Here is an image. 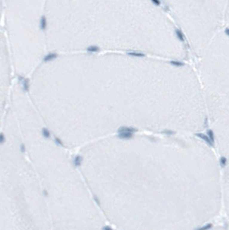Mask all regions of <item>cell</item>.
I'll return each mask as SVG.
<instances>
[{"instance_id": "8", "label": "cell", "mask_w": 229, "mask_h": 230, "mask_svg": "<svg viewBox=\"0 0 229 230\" xmlns=\"http://www.w3.org/2000/svg\"><path fill=\"white\" fill-rule=\"evenodd\" d=\"M73 165L75 167H79L82 165V162H83V157L81 155H76L73 158Z\"/></svg>"}, {"instance_id": "2", "label": "cell", "mask_w": 229, "mask_h": 230, "mask_svg": "<svg viewBox=\"0 0 229 230\" xmlns=\"http://www.w3.org/2000/svg\"><path fill=\"white\" fill-rule=\"evenodd\" d=\"M47 52L131 53L189 61L185 39L160 0H47Z\"/></svg>"}, {"instance_id": "13", "label": "cell", "mask_w": 229, "mask_h": 230, "mask_svg": "<svg viewBox=\"0 0 229 230\" xmlns=\"http://www.w3.org/2000/svg\"><path fill=\"white\" fill-rule=\"evenodd\" d=\"M212 228H213V224L212 223H208L206 225H204L203 227H201V228L196 230H209L211 229Z\"/></svg>"}, {"instance_id": "15", "label": "cell", "mask_w": 229, "mask_h": 230, "mask_svg": "<svg viewBox=\"0 0 229 230\" xmlns=\"http://www.w3.org/2000/svg\"><path fill=\"white\" fill-rule=\"evenodd\" d=\"M19 150L22 154H25L26 151H27V148H26V145L24 143H21L20 146H19Z\"/></svg>"}, {"instance_id": "19", "label": "cell", "mask_w": 229, "mask_h": 230, "mask_svg": "<svg viewBox=\"0 0 229 230\" xmlns=\"http://www.w3.org/2000/svg\"><path fill=\"white\" fill-rule=\"evenodd\" d=\"M0 21H1V3H0Z\"/></svg>"}, {"instance_id": "18", "label": "cell", "mask_w": 229, "mask_h": 230, "mask_svg": "<svg viewBox=\"0 0 229 230\" xmlns=\"http://www.w3.org/2000/svg\"><path fill=\"white\" fill-rule=\"evenodd\" d=\"M43 194L45 195V197H47V196H48V193H47V191L46 190H45V191H43Z\"/></svg>"}, {"instance_id": "5", "label": "cell", "mask_w": 229, "mask_h": 230, "mask_svg": "<svg viewBox=\"0 0 229 230\" xmlns=\"http://www.w3.org/2000/svg\"><path fill=\"white\" fill-rule=\"evenodd\" d=\"M196 135L198 138L202 139V141H205V142L207 143L208 146H210V147H213V148L214 147V143H213V142L211 141V140H210V139L208 137L207 134H202V133H196Z\"/></svg>"}, {"instance_id": "6", "label": "cell", "mask_w": 229, "mask_h": 230, "mask_svg": "<svg viewBox=\"0 0 229 230\" xmlns=\"http://www.w3.org/2000/svg\"><path fill=\"white\" fill-rule=\"evenodd\" d=\"M134 134L132 133H127V132H122V133H117V137L122 139V140H129L132 139Z\"/></svg>"}, {"instance_id": "17", "label": "cell", "mask_w": 229, "mask_h": 230, "mask_svg": "<svg viewBox=\"0 0 229 230\" xmlns=\"http://www.w3.org/2000/svg\"><path fill=\"white\" fill-rule=\"evenodd\" d=\"M94 199H95V201H96V203H97V204H100V200H98V199H97V197H96V196L94 197Z\"/></svg>"}, {"instance_id": "3", "label": "cell", "mask_w": 229, "mask_h": 230, "mask_svg": "<svg viewBox=\"0 0 229 230\" xmlns=\"http://www.w3.org/2000/svg\"><path fill=\"white\" fill-rule=\"evenodd\" d=\"M1 30L14 74L28 78L47 56L43 20L47 0H0Z\"/></svg>"}, {"instance_id": "10", "label": "cell", "mask_w": 229, "mask_h": 230, "mask_svg": "<svg viewBox=\"0 0 229 230\" xmlns=\"http://www.w3.org/2000/svg\"><path fill=\"white\" fill-rule=\"evenodd\" d=\"M207 135L208 137L211 140V141L214 143V133L212 129H208L207 130Z\"/></svg>"}, {"instance_id": "4", "label": "cell", "mask_w": 229, "mask_h": 230, "mask_svg": "<svg viewBox=\"0 0 229 230\" xmlns=\"http://www.w3.org/2000/svg\"><path fill=\"white\" fill-rule=\"evenodd\" d=\"M196 59L228 30V0H160Z\"/></svg>"}, {"instance_id": "16", "label": "cell", "mask_w": 229, "mask_h": 230, "mask_svg": "<svg viewBox=\"0 0 229 230\" xmlns=\"http://www.w3.org/2000/svg\"><path fill=\"white\" fill-rule=\"evenodd\" d=\"M102 230H113V229L110 227V226H104L102 228Z\"/></svg>"}, {"instance_id": "11", "label": "cell", "mask_w": 229, "mask_h": 230, "mask_svg": "<svg viewBox=\"0 0 229 230\" xmlns=\"http://www.w3.org/2000/svg\"><path fill=\"white\" fill-rule=\"evenodd\" d=\"M6 142V135L4 132H0V146L4 145Z\"/></svg>"}, {"instance_id": "12", "label": "cell", "mask_w": 229, "mask_h": 230, "mask_svg": "<svg viewBox=\"0 0 229 230\" xmlns=\"http://www.w3.org/2000/svg\"><path fill=\"white\" fill-rule=\"evenodd\" d=\"M227 164H228V159L226 157H224V156L221 157L220 158V165H221V166L222 167H225L227 165Z\"/></svg>"}, {"instance_id": "7", "label": "cell", "mask_w": 229, "mask_h": 230, "mask_svg": "<svg viewBox=\"0 0 229 230\" xmlns=\"http://www.w3.org/2000/svg\"><path fill=\"white\" fill-rule=\"evenodd\" d=\"M41 134L42 135V137L45 138V139H50V138H51V132H50V130H49L47 128H46V127L42 128V129H41Z\"/></svg>"}, {"instance_id": "1", "label": "cell", "mask_w": 229, "mask_h": 230, "mask_svg": "<svg viewBox=\"0 0 229 230\" xmlns=\"http://www.w3.org/2000/svg\"><path fill=\"white\" fill-rule=\"evenodd\" d=\"M28 79V95L49 111L76 102L182 104L203 96L189 62L141 53H52Z\"/></svg>"}, {"instance_id": "9", "label": "cell", "mask_w": 229, "mask_h": 230, "mask_svg": "<svg viewBox=\"0 0 229 230\" xmlns=\"http://www.w3.org/2000/svg\"><path fill=\"white\" fill-rule=\"evenodd\" d=\"M53 141H54V143H55L57 146H59V147H65V144H64L63 141H62L60 138L57 137V136H54V138H53Z\"/></svg>"}, {"instance_id": "14", "label": "cell", "mask_w": 229, "mask_h": 230, "mask_svg": "<svg viewBox=\"0 0 229 230\" xmlns=\"http://www.w3.org/2000/svg\"><path fill=\"white\" fill-rule=\"evenodd\" d=\"M163 134H166V135H172V134H175V132L173 131V130H171V129H168V128H165V129H164L162 131Z\"/></svg>"}]
</instances>
